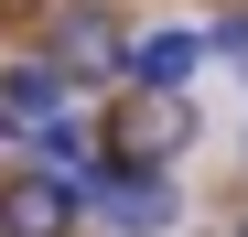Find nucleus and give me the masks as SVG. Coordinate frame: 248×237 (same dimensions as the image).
Segmentation results:
<instances>
[{
  "mask_svg": "<svg viewBox=\"0 0 248 237\" xmlns=\"http://www.w3.org/2000/svg\"><path fill=\"white\" fill-rule=\"evenodd\" d=\"M205 54H216V32H151V44L130 54V75H140V87H151V97H173V87H184V75L205 65Z\"/></svg>",
  "mask_w": 248,
  "mask_h": 237,
  "instance_id": "obj_5",
  "label": "nucleus"
},
{
  "mask_svg": "<svg viewBox=\"0 0 248 237\" xmlns=\"http://www.w3.org/2000/svg\"><path fill=\"white\" fill-rule=\"evenodd\" d=\"M32 151H44L54 173H76V151H87V130H76V118H54V130H32Z\"/></svg>",
  "mask_w": 248,
  "mask_h": 237,
  "instance_id": "obj_6",
  "label": "nucleus"
},
{
  "mask_svg": "<svg viewBox=\"0 0 248 237\" xmlns=\"http://www.w3.org/2000/svg\"><path fill=\"white\" fill-rule=\"evenodd\" d=\"M184 130H194V108H184V97H140L130 118H119V151H130L140 173H162V151H173Z\"/></svg>",
  "mask_w": 248,
  "mask_h": 237,
  "instance_id": "obj_4",
  "label": "nucleus"
},
{
  "mask_svg": "<svg viewBox=\"0 0 248 237\" xmlns=\"http://www.w3.org/2000/svg\"><path fill=\"white\" fill-rule=\"evenodd\" d=\"M130 54H140V44H119L108 11H87V0H65V11H54V65H65V75H87V87H97V75H119Z\"/></svg>",
  "mask_w": 248,
  "mask_h": 237,
  "instance_id": "obj_2",
  "label": "nucleus"
},
{
  "mask_svg": "<svg viewBox=\"0 0 248 237\" xmlns=\"http://www.w3.org/2000/svg\"><path fill=\"white\" fill-rule=\"evenodd\" d=\"M237 237H248V226H237Z\"/></svg>",
  "mask_w": 248,
  "mask_h": 237,
  "instance_id": "obj_7",
  "label": "nucleus"
},
{
  "mask_svg": "<svg viewBox=\"0 0 248 237\" xmlns=\"http://www.w3.org/2000/svg\"><path fill=\"white\" fill-rule=\"evenodd\" d=\"M76 205H87V194H76V173H11L0 226H11V237H65V226H76Z\"/></svg>",
  "mask_w": 248,
  "mask_h": 237,
  "instance_id": "obj_3",
  "label": "nucleus"
},
{
  "mask_svg": "<svg viewBox=\"0 0 248 237\" xmlns=\"http://www.w3.org/2000/svg\"><path fill=\"white\" fill-rule=\"evenodd\" d=\"M76 194L108 216V237H162L184 216V194L162 183V173H140V162H97V173H76Z\"/></svg>",
  "mask_w": 248,
  "mask_h": 237,
  "instance_id": "obj_1",
  "label": "nucleus"
}]
</instances>
